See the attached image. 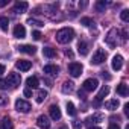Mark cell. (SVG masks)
<instances>
[{"instance_id": "obj_1", "label": "cell", "mask_w": 129, "mask_h": 129, "mask_svg": "<svg viewBox=\"0 0 129 129\" xmlns=\"http://www.w3.org/2000/svg\"><path fill=\"white\" fill-rule=\"evenodd\" d=\"M75 38V30L72 27H62L56 32V41L61 44H69Z\"/></svg>"}, {"instance_id": "obj_2", "label": "cell", "mask_w": 129, "mask_h": 129, "mask_svg": "<svg viewBox=\"0 0 129 129\" xmlns=\"http://www.w3.org/2000/svg\"><path fill=\"white\" fill-rule=\"evenodd\" d=\"M106 61V52L102 50V49H97L96 53L93 55V59H91V64L93 66H99V64L105 62Z\"/></svg>"}, {"instance_id": "obj_3", "label": "cell", "mask_w": 129, "mask_h": 129, "mask_svg": "<svg viewBox=\"0 0 129 129\" xmlns=\"http://www.w3.org/2000/svg\"><path fill=\"white\" fill-rule=\"evenodd\" d=\"M117 34H118L117 29H111V30L108 32V35L105 37V43H106L111 49H114V47L117 46Z\"/></svg>"}, {"instance_id": "obj_4", "label": "cell", "mask_w": 129, "mask_h": 129, "mask_svg": "<svg viewBox=\"0 0 129 129\" xmlns=\"http://www.w3.org/2000/svg\"><path fill=\"white\" fill-rule=\"evenodd\" d=\"M6 82H8L9 88H17V87L20 85V82H21V78H20V75H18V73H9V75H8Z\"/></svg>"}, {"instance_id": "obj_5", "label": "cell", "mask_w": 129, "mask_h": 129, "mask_svg": "<svg viewBox=\"0 0 129 129\" xmlns=\"http://www.w3.org/2000/svg\"><path fill=\"white\" fill-rule=\"evenodd\" d=\"M97 85H99L97 79L90 78V79H87V81L82 84V90H84V91H87V93H91V91H94V90L97 88Z\"/></svg>"}, {"instance_id": "obj_6", "label": "cell", "mask_w": 129, "mask_h": 129, "mask_svg": "<svg viewBox=\"0 0 129 129\" xmlns=\"http://www.w3.org/2000/svg\"><path fill=\"white\" fill-rule=\"evenodd\" d=\"M15 109H17L18 112H29V111L32 109V106H30V103H29L27 100L18 99V100L15 102Z\"/></svg>"}, {"instance_id": "obj_7", "label": "cell", "mask_w": 129, "mask_h": 129, "mask_svg": "<svg viewBox=\"0 0 129 129\" xmlns=\"http://www.w3.org/2000/svg\"><path fill=\"white\" fill-rule=\"evenodd\" d=\"M82 66L79 62H72L70 66H69V73L73 76V78H78V76H81L82 75Z\"/></svg>"}, {"instance_id": "obj_8", "label": "cell", "mask_w": 129, "mask_h": 129, "mask_svg": "<svg viewBox=\"0 0 129 129\" xmlns=\"http://www.w3.org/2000/svg\"><path fill=\"white\" fill-rule=\"evenodd\" d=\"M15 67H17L20 72H27V70H30V67H32V62L27 61V59H18V61L15 62Z\"/></svg>"}, {"instance_id": "obj_9", "label": "cell", "mask_w": 129, "mask_h": 129, "mask_svg": "<svg viewBox=\"0 0 129 129\" xmlns=\"http://www.w3.org/2000/svg\"><path fill=\"white\" fill-rule=\"evenodd\" d=\"M111 67H112V70H115V72L121 70V67H123V56H121V55H115V56L112 58Z\"/></svg>"}, {"instance_id": "obj_10", "label": "cell", "mask_w": 129, "mask_h": 129, "mask_svg": "<svg viewBox=\"0 0 129 129\" xmlns=\"http://www.w3.org/2000/svg\"><path fill=\"white\" fill-rule=\"evenodd\" d=\"M108 94H109V87H108V85H103V87L100 88L99 94L96 96V102H94V105H99V103H100L106 96H108Z\"/></svg>"}, {"instance_id": "obj_11", "label": "cell", "mask_w": 129, "mask_h": 129, "mask_svg": "<svg viewBox=\"0 0 129 129\" xmlns=\"http://www.w3.org/2000/svg\"><path fill=\"white\" fill-rule=\"evenodd\" d=\"M49 114H50V118L52 120H59L61 118V109L58 105H52L49 108Z\"/></svg>"}, {"instance_id": "obj_12", "label": "cell", "mask_w": 129, "mask_h": 129, "mask_svg": "<svg viewBox=\"0 0 129 129\" xmlns=\"http://www.w3.org/2000/svg\"><path fill=\"white\" fill-rule=\"evenodd\" d=\"M27 8H29L27 2H17L15 6H14V12L15 14H24L27 11Z\"/></svg>"}, {"instance_id": "obj_13", "label": "cell", "mask_w": 129, "mask_h": 129, "mask_svg": "<svg viewBox=\"0 0 129 129\" xmlns=\"http://www.w3.org/2000/svg\"><path fill=\"white\" fill-rule=\"evenodd\" d=\"M18 50L21 53H27V55H35L37 53V47L32 46V44H23V46L18 47Z\"/></svg>"}, {"instance_id": "obj_14", "label": "cell", "mask_w": 129, "mask_h": 129, "mask_svg": "<svg viewBox=\"0 0 129 129\" xmlns=\"http://www.w3.org/2000/svg\"><path fill=\"white\" fill-rule=\"evenodd\" d=\"M44 73L50 75V76H55L59 73V67L55 66V64H47V66H44Z\"/></svg>"}, {"instance_id": "obj_15", "label": "cell", "mask_w": 129, "mask_h": 129, "mask_svg": "<svg viewBox=\"0 0 129 129\" xmlns=\"http://www.w3.org/2000/svg\"><path fill=\"white\" fill-rule=\"evenodd\" d=\"M37 124H38L41 129H49V127H50V121H49V118H47L46 115H40V117L37 118Z\"/></svg>"}, {"instance_id": "obj_16", "label": "cell", "mask_w": 129, "mask_h": 129, "mask_svg": "<svg viewBox=\"0 0 129 129\" xmlns=\"http://www.w3.org/2000/svg\"><path fill=\"white\" fill-rule=\"evenodd\" d=\"M14 37L15 38H24L26 37V29H24L23 24H17L14 27Z\"/></svg>"}, {"instance_id": "obj_17", "label": "cell", "mask_w": 129, "mask_h": 129, "mask_svg": "<svg viewBox=\"0 0 129 129\" xmlns=\"http://www.w3.org/2000/svg\"><path fill=\"white\" fill-rule=\"evenodd\" d=\"M117 94H118V96H121V97H126V96L129 94L127 85H126L124 82H121V84H118V85H117Z\"/></svg>"}, {"instance_id": "obj_18", "label": "cell", "mask_w": 129, "mask_h": 129, "mask_svg": "<svg viewBox=\"0 0 129 129\" xmlns=\"http://www.w3.org/2000/svg\"><path fill=\"white\" fill-rule=\"evenodd\" d=\"M26 85H27V88H37L38 85H40V81H38V78L37 76H30V78H27L26 79Z\"/></svg>"}, {"instance_id": "obj_19", "label": "cell", "mask_w": 129, "mask_h": 129, "mask_svg": "<svg viewBox=\"0 0 129 129\" xmlns=\"http://www.w3.org/2000/svg\"><path fill=\"white\" fill-rule=\"evenodd\" d=\"M0 129H14V123L9 117H5L0 121Z\"/></svg>"}, {"instance_id": "obj_20", "label": "cell", "mask_w": 129, "mask_h": 129, "mask_svg": "<svg viewBox=\"0 0 129 129\" xmlns=\"http://www.w3.org/2000/svg\"><path fill=\"white\" fill-rule=\"evenodd\" d=\"M118 105H120V102H118L117 99H111V100H106V102H105V108H106V109H111V111L117 109Z\"/></svg>"}, {"instance_id": "obj_21", "label": "cell", "mask_w": 129, "mask_h": 129, "mask_svg": "<svg viewBox=\"0 0 129 129\" xmlns=\"http://www.w3.org/2000/svg\"><path fill=\"white\" fill-rule=\"evenodd\" d=\"M78 52H79L82 56L88 55V44H87L85 41H79V44H78Z\"/></svg>"}, {"instance_id": "obj_22", "label": "cell", "mask_w": 129, "mask_h": 129, "mask_svg": "<svg viewBox=\"0 0 129 129\" xmlns=\"http://www.w3.org/2000/svg\"><path fill=\"white\" fill-rule=\"evenodd\" d=\"M43 55H44L46 58H55V56H56V50L52 49V47H44V49H43Z\"/></svg>"}, {"instance_id": "obj_23", "label": "cell", "mask_w": 129, "mask_h": 129, "mask_svg": "<svg viewBox=\"0 0 129 129\" xmlns=\"http://www.w3.org/2000/svg\"><path fill=\"white\" fill-rule=\"evenodd\" d=\"M8 27H9L8 17H0V29H2L3 32H8Z\"/></svg>"}, {"instance_id": "obj_24", "label": "cell", "mask_w": 129, "mask_h": 129, "mask_svg": "<svg viewBox=\"0 0 129 129\" xmlns=\"http://www.w3.org/2000/svg\"><path fill=\"white\" fill-rule=\"evenodd\" d=\"M106 6H108V3L105 2V0H99V2H96V5H94V8H96L97 12H103Z\"/></svg>"}, {"instance_id": "obj_25", "label": "cell", "mask_w": 129, "mask_h": 129, "mask_svg": "<svg viewBox=\"0 0 129 129\" xmlns=\"http://www.w3.org/2000/svg\"><path fill=\"white\" fill-rule=\"evenodd\" d=\"M46 99H47V91L40 90V91L37 93V102H38V103H41V102H44Z\"/></svg>"}, {"instance_id": "obj_26", "label": "cell", "mask_w": 129, "mask_h": 129, "mask_svg": "<svg viewBox=\"0 0 129 129\" xmlns=\"http://www.w3.org/2000/svg\"><path fill=\"white\" fill-rule=\"evenodd\" d=\"M66 108H67V114H69V115H72V117L76 115V108H75V105H73L72 102H67Z\"/></svg>"}, {"instance_id": "obj_27", "label": "cell", "mask_w": 129, "mask_h": 129, "mask_svg": "<svg viewBox=\"0 0 129 129\" xmlns=\"http://www.w3.org/2000/svg\"><path fill=\"white\" fill-rule=\"evenodd\" d=\"M102 120H103L102 114H94V115H91V117L87 118V121H91V123H100Z\"/></svg>"}, {"instance_id": "obj_28", "label": "cell", "mask_w": 129, "mask_h": 129, "mask_svg": "<svg viewBox=\"0 0 129 129\" xmlns=\"http://www.w3.org/2000/svg\"><path fill=\"white\" fill-rule=\"evenodd\" d=\"M73 82H64L62 85V93H72L73 91Z\"/></svg>"}, {"instance_id": "obj_29", "label": "cell", "mask_w": 129, "mask_h": 129, "mask_svg": "<svg viewBox=\"0 0 129 129\" xmlns=\"http://www.w3.org/2000/svg\"><path fill=\"white\" fill-rule=\"evenodd\" d=\"M81 24H84V26H93L94 21H93V18H90V17H84V18H81Z\"/></svg>"}, {"instance_id": "obj_30", "label": "cell", "mask_w": 129, "mask_h": 129, "mask_svg": "<svg viewBox=\"0 0 129 129\" xmlns=\"http://www.w3.org/2000/svg\"><path fill=\"white\" fill-rule=\"evenodd\" d=\"M27 24H34V26H38V27H43V26H44L43 21L35 20V18H29V20H27Z\"/></svg>"}, {"instance_id": "obj_31", "label": "cell", "mask_w": 129, "mask_h": 129, "mask_svg": "<svg viewBox=\"0 0 129 129\" xmlns=\"http://www.w3.org/2000/svg\"><path fill=\"white\" fill-rule=\"evenodd\" d=\"M120 17H121V20H123V21H126V23H127V21H129V11H127V9H123V11H121V14H120Z\"/></svg>"}, {"instance_id": "obj_32", "label": "cell", "mask_w": 129, "mask_h": 129, "mask_svg": "<svg viewBox=\"0 0 129 129\" xmlns=\"http://www.w3.org/2000/svg\"><path fill=\"white\" fill-rule=\"evenodd\" d=\"M6 88H9L6 79H0V90H6Z\"/></svg>"}, {"instance_id": "obj_33", "label": "cell", "mask_w": 129, "mask_h": 129, "mask_svg": "<svg viewBox=\"0 0 129 129\" xmlns=\"http://www.w3.org/2000/svg\"><path fill=\"white\" fill-rule=\"evenodd\" d=\"M8 102H9V99L6 96H0V105H2V106H6Z\"/></svg>"}, {"instance_id": "obj_34", "label": "cell", "mask_w": 129, "mask_h": 129, "mask_svg": "<svg viewBox=\"0 0 129 129\" xmlns=\"http://www.w3.org/2000/svg\"><path fill=\"white\" fill-rule=\"evenodd\" d=\"M41 37H43V35H41L40 30H34V32H32V38H34V40H40Z\"/></svg>"}, {"instance_id": "obj_35", "label": "cell", "mask_w": 129, "mask_h": 129, "mask_svg": "<svg viewBox=\"0 0 129 129\" xmlns=\"http://www.w3.org/2000/svg\"><path fill=\"white\" fill-rule=\"evenodd\" d=\"M72 124H73V129H82V123L79 120H75Z\"/></svg>"}, {"instance_id": "obj_36", "label": "cell", "mask_w": 129, "mask_h": 129, "mask_svg": "<svg viewBox=\"0 0 129 129\" xmlns=\"http://www.w3.org/2000/svg\"><path fill=\"white\" fill-rule=\"evenodd\" d=\"M23 93H24V96H26V97H30V96H32V90H30V88H26Z\"/></svg>"}, {"instance_id": "obj_37", "label": "cell", "mask_w": 129, "mask_h": 129, "mask_svg": "<svg viewBox=\"0 0 129 129\" xmlns=\"http://www.w3.org/2000/svg\"><path fill=\"white\" fill-rule=\"evenodd\" d=\"M102 78H103V79H106V81H109V79H111V76L108 75V72H102Z\"/></svg>"}, {"instance_id": "obj_38", "label": "cell", "mask_w": 129, "mask_h": 129, "mask_svg": "<svg viewBox=\"0 0 129 129\" xmlns=\"http://www.w3.org/2000/svg\"><path fill=\"white\" fill-rule=\"evenodd\" d=\"M108 129H120V126H118L117 123H111V124L108 126Z\"/></svg>"}, {"instance_id": "obj_39", "label": "cell", "mask_w": 129, "mask_h": 129, "mask_svg": "<svg viewBox=\"0 0 129 129\" xmlns=\"http://www.w3.org/2000/svg\"><path fill=\"white\" fill-rule=\"evenodd\" d=\"M123 108H124V114H126V115H129V103H124V106H123Z\"/></svg>"}, {"instance_id": "obj_40", "label": "cell", "mask_w": 129, "mask_h": 129, "mask_svg": "<svg viewBox=\"0 0 129 129\" xmlns=\"http://www.w3.org/2000/svg\"><path fill=\"white\" fill-rule=\"evenodd\" d=\"M9 3V0H0V6H6Z\"/></svg>"}, {"instance_id": "obj_41", "label": "cell", "mask_w": 129, "mask_h": 129, "mask_svg": "<svg viewBox=\"0 0 129 129\" xmlns=\"http://www.w3.org/2000/svg\"><path fill=\"white\" fill-rule=\"evenodd\" d=\"M5 73V66H3V64H0V76H2Z\"/></svg>"}, {"instance_id": "obj_42", "label": "cell", "mask_w": 129, "mask_h": 129, "mask_svg": "<svg viewBox=\"0 0 129 129\" xmlns=\"http://www.w3.org/2000/svg\"><path fill=\"white\" fill-rule=\"evenodd\" d=\"M79 6H81V8H87V6H88V3H87V2H81V3H79Z\"/></svg>"}, {"instance_id": "obj_43", "label": "cell", "mask_w": 129, "mask_h": 129, "mask_svg": "<svg viewBox=\"0 0 129 129\" xmlns=\"http://www.w3.org/2000/svg\"><path fill=\"white\" fill-rule=\"evenodd\" d=\"M44 82L47 84V87H52V81L50 79H44Z\"/></svg>"}, {"instance_id": "obj_44", "label": "cell", "mask_w": 129, "mask_h": 129, "mask_svg": "<svg viewBox=\"0 0 129 129\" xmlns=\"http://www.w3.org/2000/svg\"><path fill=\"white\" fill-rule=\"evenodd\" d=\"M66 55H67V56H70V58H72V56H73V52H72V50H67V52H66Z\"/></svg>"}, {"instance_id": "obj_45", "label": "cell", "mask_w": 129, "mask_h": 129, "mask_svg": "<svg viewBox=\"0 0 129 129\" xmlns=\"http://www.w3.org/2000/svg\"><path fill=\"white\" fill-rule=\"evenodd\" d=\"M78 94H79V97H81V99H85V94H84V91H79Z\"/></svg>"}, {"instance_id": "obj_46", "label": "cell", "mask_w": 129, "mask_h": 129, "mask_svg": "<svg viewBox=\"0 0 129 129\" xmlns=\"http://www.w3.org/2000/svg\"><path fill=\"white\" fill-rule=\"evenodd\" d=\"M88 129H100V127H96V126H90Z\"/></svg>"}, {"instance_id": "obj_47", "label": "cell", "mask_w": 129, "mask_h": 129, "mask_svg": "<svg viewBox=\"0 0 129 129\" xmlns=\"http://www.w3.org/2000/svg\"><path fill=\"white\" fill-rule=\"evenodd\" d=\"M59 129H69V127H67V126H61Z\"/></svg>"}, {"instance_id": "obj_48", "label": "cell", "mask_w": 129, "mask_h": 129, "mask_svg": "<svg viewBox=\"0 0 129 129\" xmlns=\"http://www.w3.org/2000/svg\"><path fill=\"white\" fill-rule=\"evenodd\" d=\"M126 129H129V124H127V126H126Z\"/></svg>"}]
</instances>
